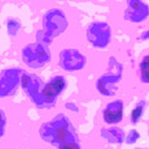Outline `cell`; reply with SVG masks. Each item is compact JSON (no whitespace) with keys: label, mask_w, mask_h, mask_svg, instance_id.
<instances>
[{"label":"cell","mask_w":149,"mask_h":149,"mask_svg":"<svg viewBox=\"0 0 149 149\" xmlns=\"http://www.w3.org/2000/svg\"><path fill=\"white\" fill-rule=\"evenodd\" d=\"M39 134L43 141L57 146L67 142H79L71 120L63 113L57 114L50 121L41 125Z\"/></svg>","instance_id":"cell-1"},{"label":"cell","mask_w":149,"mask_h":149,"mask_svg":"<svg viewBox=\"0 0 149 149\" xmlns=\"http://www.w3.org/2000/svg\"><path fill=\"white\" fill-rule=\"evenodd\" d=\"M68 27V19L65 12L61 8H50L41 18V29L37 31L36 39L38 42L49 46L54 39L62 36Z\"/></svg>","instance_id":"cell-2"},{"label":"cell","mask_w":149,"mask_h":149,"mask_svg":"<svg viewBox=\"0 0 149 149\" xmlns=\"http://www.w3.org/2000/svg\"><path fill=\"white\" fill-rule=\"evenodd\" d=\"M124 67L115 57L108 61L107 71L96 80L95 87L97 92L102 97H114L118 90V83L123 77Z\"/></svg>","instance_id":"cell-3"},{"label":"cell","mask_w":149,"mask_h":149,"mask_svg":"<svg viewBox=\"0 0 149 149\" xmlns=\"http://www.w3.org/2000/svg\"><path fill=\"white\" fill-rule=\"evenodd\" d=\"M21 58L25 66L40 70L51 62V52L48 46L40 42H30L21 50Z\"/></svg>","instance_id":"cell-4"},{"label":"cell","mask_w":149,"mask_h":149,"mask_svg":"<svg viewBox=\"0 0 149 149\" xmlns=\"http://www.w3.org/2000/svg\"><path fill=\"white\" fill-rule=\"evenodd\" d=\"M86 38L93 48L106 49L112 43V26L104 21H93L86 29Z\"/></svg>","instance_id":"cell-5"},{"label":"cell","mask_w":149,"mask_h":149,"mask_svg":"<svg viewBox=\"0 0 149 149\" xmlns=\"http://www.w3.org/2000/svg\"><path fill=\"white\" fill-rule=\"evenodd\" d=\"M67 84L68 82L65 75L57 74L51 76L43 84V88L41 90V99L43 108H50L55 106L58 97L66 90Z\"/></svg>","instance_id":"cell-6"},{"label":"cell","mask_w":149,"mask_h":149,"mask_svg":"<svg viewBox=\"0 0 149 149\" xmlns=\"http://www.w3.org/2000/svg\"><path fill=\"white\" fill-rule=\"evenodd\" d=\"M87 56L76 48H64L58 54L59 67L68 73L82 71L87 66Z\"/></svg>","instance_id":"cell-7"},{"label":"cell","mask_w":149,"mask_h":149,"mask_svg":"<svg viewBox=\"0 0 149 149\" xmlns=\"http://www.w3.org/2000/svg\"><path fill=\"white\" fill-rule=\"evenodd\" d=\"M43 84L45 82L39 75L23 71L21 77V88L24 91L26 97L38 108H43V104L41 99V90L43 88Z\"/></svg>","instance_id":"cell-8"},{"label":"cell","mask_w":149,"mask_h":149,"mask_svg":"<svg viewBox=\"0 0 149 149\" xmlns=\"http://www.w3.org/2000/svg\"><path fill=\"white\" fill-rule=\"evenodd\" d=\"M23 70L10 67L0 71V99L12 97L21 87V77Z\"/></svg>","instance_id":"cell-9"},{"label":"cell","mask_w":149,"mask_h":149,"mask_svg":"<svg viewBox=\"0 0 149 149\" xmlns=\"http://www.w3.org/2000/svg\"><path fill=\"white\" fill-rule=\"evenodd\" d=\"M125 102L123 99L117 98L105 105L101 111V120L106 125H118L124 120Z\"/></svg>","instance_id":"cell-10"},{"label":"cell","mask_w":149,"mask_h":149,"mask_svg":"<svg viewBox=\"0 0 149 149\" xmlns=\"http://www.w3.org/2000/svg\"><path fill=\"white\" fill-rule=\"evenodd\" d=\"M149 17V5L143 0H126V8L124 10V19L140 24L147 21Z\"/></svg>","instance_id":"cell-11"},{"label":"cell","mask_w":149,"mask_h":149,"mask_svg":"<svg viewBox=\"0 0 149 149\" xmlns=\"http://www.w3.org/2000/svg\"><path fill=\"white\" fill-rule=\"evenodd\" d=\"M100 137L109 145L121 146L125 140L124 130L118 125H107L101 127L99 131Z\"/></svg>","instance_id":"cell-12"},{"label":"cell","mask_w":149,"mask_h":149,"mask_svg":"<svg viewBox=\"0 0 149 149\" xmlns=\"http://www.w3.org/2000/svg\"><path fill=\"white\" fill-rule=\"evenodd\" d=\"M149 102L148 100L146 99H141L139 100L137 104L134 105V107L132 108V111L130 113V116H129V121H130V124L132 125H137L143 117L146 109L148 108Z\"/></svg>","instance_id":"cell-13"},{"label":"cell","mask_w":149,"mask_h":149,"mask_svg":"<svg viewBox=\"0 0 149 149\" xmlns=\"http://www.w3.org/2000/svg\"><path fill=\"white\" fill-rule=\"evenodd\" d=\"M138 79L141 84L149 86V54L143 55L138 63Z\"/></svg>","instance_id":"cell-14"},{"label":"cell","mask_w":149,"mask_h":149,"mask_svg":"<svg viewBox=\"0 0 149 149\" xmlns=\"http://www.w3.org/2000/svg\"><path fill=\"white\" fill-rule=\"evenodd\" d=\"M21 29H22V24H21V21L18 18H15V17L7 18L6 31H7V34L9 37L15 38L16 36H18V33L21 32Z\"/></svg>","instance_id":"cell-15"},{"label":"cell","mask_w":149,"mask_h":149,"mask_svg":"<svg viewBox=\"0 0 149 149\" xmlns=\"http://www.w3.org/2000/svg\"><path fill=\"white\" fill-rule=\"evenodd\" d=\"M140 139H141V133H140V131L137 130V129H131V130L127 132V134H125L124 142L126 145H134V143H137Z\"/></svg>","instance_id":"cell-16"},{"label":"cell","mask_w":149,"mask_h":149,"mask_svg":"<svg viewBox=\"0 0 149 149\" xmlns=\"http://www.w3.org/2000/svg\"><path fill=\"white\" fill-rule=\"evenodd\" d=\"M6 127H7V116L3 109L0 108V139L3 137L6 132Z\"/></svg>","instance_id":"cell-17"},{"label":"cell","mask_w":149,"mask_h":149,"mask_svg":"<svg viewBox=\"0 0 149 149\" xmlns=\"http://www.w3.org/2000/svg\"><path fill=\"white\" fill-rule=\"evenodd\" d=\"M64 107H65V109L67 112L74 113V114L80 113V107L76 105V102H74V101H67V102H65Z\"/></svg>","instance_id":"cell-18"},{"label":"cell","mask_w":149,"mask_h":149,"mask_svg":"<svg viewBox=\"0 0 149 149\" xmlns=\"http://www.w3.org/2000/svg\"><path fill=\"white\" fill-rule=\"evenodd\" d=\"M58 149H82L79 142H67L58 146Z\"/></svg>","instance_id":"cell-19"},{"label":"cell","mask_w":149,"mask_h":149,"mask_svg":"<svg viewBox=\"0 0 149 149\" xmlns=\"http://www.w3.org/2000/svg\"><path fill=\"white\" fill-rule=\"evenodd\" d=\"M139 40H140V41H146V40H149V29L148 30H146V31H143V32L140 34Z\"/></svg>","instance_id":"cell-20"},{"label":"cell","mask_w":149,"mask_h":149,"mask_svg":"<svg viewBox=\"0 0 149 149\" xmlns=\"http://www.w3.org/2000/svg\"><path fill=\"white\" fill-rule=\"evenodd\" d=\"M132 149H147V148H145V147H136V148H132Z\"/></svg>","instance_id":"cell-21"},{"label":"cell","mask_w":149,"mask_h":149,"mask_svg":"<svg viewBox=\"0 0 149 149\" xmlns=\"http://www.w3.org/2000/svg\"><path fill=\"white\" fill-rule=\"evenodd\" d=\"M100 149H108V148H100Z\"/></svg>","instance_id":"cell-22"}]
</instances>
